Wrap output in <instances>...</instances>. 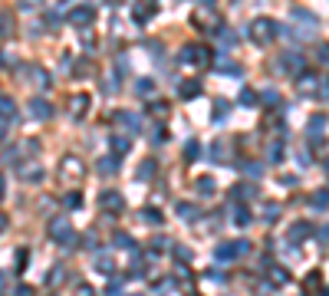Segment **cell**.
<instances>
[{
	"label": "cell",
	"instance_id": "6da1fadb",
	"mask_svg": "<svg viewBox=\"0 0 329 296\" xmlns=\"http://www.w3.org/2000/svg\"><path fill=\"white\" fill-rule=\"evenodd\" d=\"M274 33H276V23L274 20H253L250 23V40H253V43H260V46L270 43V40H274Z\"/></svg>",
	"mask_w": 329,
	"mask_h": 296
},
{
	"label": "cell",
	"instance_id": "7a4b0ae2",
	"mask_svg": "<svg viewBox=\"0 0 329 296\" xmlns=\"http://www.w3.org/2000/svg\"><path fill=\"white\" fill-rule=\"evenodd\" d=\"M247 250H250L247 241H230V243H220L218 250H214V257H218V260H237V257H244Z\"/></svg>",
	"mask_w": 329,
	"mask_h": 296
},
{
	"label": "cell",
	"instance_id": "3957f363",
	"mask_svg": "<svg viewBox=\"0 0 329 296\" xmlns=\"http://www.w3.org/2000/svg\"><path fill=\"white\" fill-rule=\"evenodd\" d=\"M50 237H53V241H59V243H76L69 220H53V224H50Z\"/></svg>",
	"mask_w": 329,
	"mask_h": 296
},
{
	"label": "cell",
	"instance_id": "277c9868",
	"mask_svg": "<svg viewBox=\"0 0 329 296\" xmlns=\"http://www.w3.org/2000/svg\"><path fill=\"white\" fill-rule=\"evenodd\" d=\"M27 115H30V119H50V115H53V106H50L46 99H30V102H27Z\"/></svg>",
	"mask_w": 329,
	"mask_h": 296
},
{
	"label": "cell",
	"instance_id": "5b68a950",
	"mask_svg": "<svg viewBox=\"0 0 329 296\" xmlns=\"http://www.w3.org/2000/svg\"><path fill=\"white\" fill-rule=\"evenodd\" d=\"M69 20L76 23V27H89V23L96 20V10H92V7H89V3H79L76 10L69 13Z\"/></svg>",
	"mask_w": 329,
	"mask_h": 296
},
{
	"label": "cell",
	"instance_id": "8992f818",
	"mask_svg": "<svg viewBox=\"0 0 329 296\" xmlns=\"http://www.w3.org/2000/svg\"><path fill=\"white\" fill-rule=\"evenodd\" d=\"M115 125L125 132H138L142 129V119L135 115V112H115Z\"/></svg>",
	"mask_w": 329,
	"mask_h": 296
},
{
	"label": "cell",
	"instance_id": "52a82bcc",
	"mask_svg": "<svg viewBox=\"0 0 329 296\" xmlns=\"http://www.w3.org/2000/svg\"><path fill=\"white\" fill-rule=\"evenodd\" d=\"M99 204H102V211H122V194L119 191H102Z\"/></svg>",
	"mask_w": 329,
	"mask_h": 296
},
{
	"label": "cell",
	"instance_id": "ba28073f",
	"mask_svg": "<svg viewBox=\"0 0 329 296\" xmlns=\"http://www.w3.org/2000/svg\"><path fill=\"white\" fill-rule=\"evenodd\" d=\"M89 109V96H73L69 99V112H73V119H82V112Z\"/></svg>",
	"mask_w": 329,
	"mask_h": 296
},
{
	"label": "cell",
	"instance_id": "9c48e42d",
	"mask_svg": "<svg viewBox=\"0 0 329 296\" xmlns=\"http://www.w3.org/2000/svg\"><path fill=\"white\" fill-rule=\"evenodd\" d=\"M0 119H3V122L17 119V102H13V99H7V96L0 99Z\"/></svg>",
	"mask_w": 329,
	"mask_h": 296
},
{
	"label": "cell",
	"instance_id": "30bf717a",
	"mask_svg": "<svg viewBox=\"0 0 329 296\" xmlns=\"http://www.w3.org/2000/svg\"><path fill=\"white\" fill-rule=\"evenodd\" d=\"M280 63H283V69H286V73H293V76H296V73H300V69H303V59H300V56H290V53H283V56H280Z\"/></svg>",
	"mask_w": 329,
	"mask_h": 296
},
{
	"label": "cell",
	"instance_id": "8fae6325",
	"mask_svg": "<svg viewBox=\"0 0 329 296\" xmlns=\"http://www.w3.org/2000/svg\"><path fill=\"white\" fill-rule=\"evenodd\" d=\"M197 92H201V82H197V79H188V82L178 86V96H181V99H194Z\"/></svg>",
	"mask_w": 329,
	"mask_h": 296
},
{
	"label": "cell",
	"instance_id": "7c38bea8",
	"mask_svg": "<svg viewBox=\"0 0 329 296\" xmlns=\"http://www.w3.org/2000/svg\"><path fill=\"white\" fill-rule=\"evenodd\" d=\"M138 217H142V224H162V211L142 208V211H138Z\"/></svg>",
	"mask_w": 329,
	"mask_h": 296
},
{
	"label": "cell",
	"instance_id": "4fadbf2b",
	"mask_svg": "<svg viewBox=\"0 0 329 296\" xmlns=\"http://www.w3.org/2000/svg\"><path fill=\"white\" fill-rule=\"evenodd\" d=\"M96 270H102L106 276H112V270H115V263H112V257H106V253H99V257H96Z\"/></svg>",
	"mask_w": 329,
	"mask_h": 296
},
{
	"label": "cell",
	"instance_id": "5bb4252c",
	"mask_svg": "<svg viewBox=\"0 0 329 296\" xmlns=\"http://www.w3.org/2000/svg\"><path fill=\"white\" fill-rule=\"evenodd\" d=\"M115 171H119L115 158H99V175H115Z\"/></svg>",
	"mask_w": 329,
	"mask_h": 296
},
{
	"label": "cell",
	"instance_id": "9a60e30c",
	"mask_svg": "<svg viewBox=\"0 0 329 296\" xmlns=\"http://www.w3.org/2000/svg\"><path fill=\"white\" fill-rule=\"evenodd\" d=\"M13 33V17L10 13H0V40H7Z\"/></svg>",
	"mask_w": 329,
	"mask_h": 296
},
{
	"label": "cell",
	"instance_id": "2e32d148",
	"mask_svg": "<svg viewBox=\"0 0 329 296\" xmlns=\"http://www.w3.org/2000/svg\"><path fill=\"white\" fill-rule=\"evenodd\" d=\"M309 224H293V227H290V234H286V237H290V241H303V237H306L309 234Z\"/></svg>",
	"mask_w": 329,
	"mask_h": 296
},
{
	"label": "cell",
	"instance_id": "e0dca14e",
	"mask_svg": "<svg viewBox=\"0 0 329 296\" xmlns=\"http://www.w3.org/2000/svg\"><path fill=\"white\" fill-rule=\"evenodd\" d=\"M234 224H237V227H247V224H250V211L244 208H234Z\"/></svg>",
	"mask_w": 329,
	"mask_h": 296
},
{
	"label": "cell",
	"instance_id": "ac0fdd59",
	"mask_svg": "<svg viewBox=\"0 0 329 296\" xmlns=\"http://www.w3.org/2000/svg\"><path fill=\"white\" fill-rule=\"evenodd\" d=\"M129 148H132V142L125 138V135H115V138H112V152H115V155H125Z\"/></svg>",
	"mask_w": 329,
	"mask_h": 296
},
{
	"label": "cell",
	"instance_id": "d6986e66",
	"mask_svg": "<svg viewBox=\"0 0 329 296\" xmlns=\"http://www.w3.org/2000/svg\"><path fill=\"white\" fill-rule=\"evenodd\" d=\"M178 217L194 220V217H197V208H194V204H185V201H181V204H178Z\"/></svg>",
	"mask_w": 329,
	"mask_h": 296
},
{
	"label": "cell",
	"instance_id": "ffe728a7",
	"mask_svg": "<svg viewBox=\"0 0 329 296\" xmlns=\"http://www.w3.org/2000/svg\"><path fill=\"white\" fill-rule=\"evenodd\" d=\"M211 158H214V161H224V158H227V145L214 142V145H211Z\"/></svg>",
	"mask_w": 329,
	"mask_h": 296
},
{
	"label": "cell",
	"instance_id": "44dd1931",
	"mask_svg": "<svg viewBox=\"0 0 329 296\" xmlns=\"http://www.w3.org/2000/svg\"><path fill=\"white\" fill-rule=\"evenodd\" d=\"M194 188H197V191H201L204 197H208V194H214V181H211V178H197V181H194Z\"/></svg>",
	"mask_w": 329,
	"mask_h": 296
},
{
	"label": "cell",
	"instance_id": "7402d4cb",
	"mask_svg": "<svg viewBox=\"0 0 329 296\" xmlns=\"http://www.w3.org/2000/svg\"><path fill=\"white\" fill-rule=\"evenodd\" d=\"M115 247H122V250H135V241H132L129 234H122L119 230V234H115Z\"/></svg>",
	"mask_w": 329,
	"mask_h": 296
},
{
	"label": "cell",
	"instance_id": "603a6c76",
	"mask_svg": "<svg viewBox=\"0 0 329 296\" xmlns=\"http://www.w3.org/2000/svg\"><path fill=\"white\" fill-rule=\"evenodd\" d=\"M152 89H155L152 79H138V82H135V92H138V96H152Z\"/></svg>",
	"mask_w": 329,
	"mask_h": 296
},
{
	"label": "cell",
	"instance_id": "cb8c5ba5",
	"mask_svg": "<svg viewBox=\"0 0 329 296\" xmlns=\"http://www.w3.org/2000/svg\"><path fill=\"white\" fill-rule=\"evenodd\" d=\"M152 175H155V161L148 158V161H142V168H138V178H142V181H148Z\"/></svg>",
	"mask_w": 329,
	"mask_h": 296
},
{
	"label": "cell",
	"instance_id": "d4e9b609",
	"mask_svg": "<svg viewBox=\"0 0 329 296\" xmlns=\"http://www.w3.org/2000/svg\"><path fill=\"white\" fill-rule=\"evenodd\" d=\"M263 217H267V224H274V220L280 217V204H267V208H263Z\"/></svg>",
	"mask_w": 329,
	"mask_h": 296
},
{
	"label": "cell",
	"instance_id": "484cf974",
	"mask_svg": "<svg viewBox=\"0 0 329 296\" xmlns=\"http://www.w3.org/2000/svg\"><path fill=\"white\" fill-rule=\"evenodd\" d=\"M66 208H82V194L69 191V194H66Z\"/></svg>",
	"mask_w": 329,
	"mask_h": 296
},
{
	"label": "cell",
	"instance_id": "4316f807",
	"mask_svg": "<svg viewBox=\"0 0 329 296\" xmlns=\"http://www.w3.org/2000/svg\"><path fill=\"white\" fill-rule=\"evenodd\" d=\"M309 204H313V208L316 211H323L329 204V197H326V191H319V197H309Z\"/></svg>",
	"mask_w": 329,
	"mask_h": 296
},
{
	"label": "cell",
	"instance_id": "83f0119b",
	"mask_svg": "<svg viewBox=\"0 0 329 296\" xmlns=\"http://www.w3.org/2000/svg\"><path fill=\"white\" fill-rule=\"evenodd\" d=\"M214 119H218V122L227 119V102H214Z\"/></svg>",
	"mask_w": 329,
	"mask_h": 296
},
{
	"label": "cell",
	"instance_id": "f1b7e54d",
	"mask_svg": "<svg viewBox=\"0 0 329 296\" xmlns=\"http://www.w3.org/2000/svg\"><path fill=\"white\" fill-rule=\"evenodd\" d=\"M197 152H201V148H197V142H188V145H185V158H188V161H194Z\"/></svg>",
	"mask_w": 329,
	"mask_h": 296
},
{
	"label": "cell",
	"instance_id": "f546056e",
	"mask_svg": "<svg viewBox=\"0 0 329 296\" xmlns=\"http://www.w3.org/2000/svg\"><path fill=\"white\" fill-rule=\"evenodd\" d=\"M263 102H267V106H276V102H280V92H276V89H267V92H263Z\"/></svg>",
	"mask_w": 329,
	"mask_h": 296
},
{
	"label": "cell",
	"instance_id": "4dcf8cb0",
	"mask_svg": "<svg viewBox=\"0 0 329 296\" xmlns=\"http://www.w3.org/2000/svg\"><path fill=\"white\" fill-rule=\"evenodd\" d=\"M20 175H23V181H43V171H36V168H33V171H27V168H23Z\"/></svg>",
	"mask_w": 329,
	"mask_h": 296
},
{
	"label": "cell",
	"instance_id": "1f68e13d",
	"mask_svg": "<svg viewBox=\"0 0 329 296\" xmlns=\"http://www.w3.org/2000/svg\"><path fill=\"white\" fill-rule=\"evenodd\" d=\"M43 0H20V10H40Z\"/></svg>",
	"mask_w": 329,
	"mask_h": 296
},
{
	"label": "cell",
	"instance_id": "d6a6232c",
	"mask_svg": "<svg viewBox=\"0 0 329 296\" xmlns=\"http://www.w3.org/2000/svg\"><path fill=\"white\" fill-rule=\"evenodd\" d=\"M46 283H50V286L63 283V270H50V276H46Z\"/></svg>",
	"mask_w": 329,
	"mask_h": 296
},
{
	"label": "cell",
	"instance_id": "836d02e7",
	"mask_svg": "<svg viewBox=\"0 0 329 296\" xmlns=\"http://www.w3.org/2000/svg\"><path fill=\"white\" fill-rule=\"evenodd\" d=\"M253 102H257V96H253L250 89H244L241 92V106H253Z\"/></svg>",
	"mask_w": 329,
	"mask_h": 296
},
{
	"label": "cell",
	"instance_id": "e575fe53",
	"mask_svg": "<svg viewBox=\"0 0 329 296\" xmlns=\"http://www.w3.org/2000/svg\"><path fill=\"white\" fill-rule=\"evenodd\" d=\"M152 145H164V129H152Z\"/></svg>",
	"mask_w": 329,
	"mask_h": 296
},
{
	"label": "cell",
	"instance_id": "d590c367",
	"mask_svg": "<svg viewBox=\"0 0 329 296\" xmlns=\"http://www.w3.org/2000/svg\"><path fill=\"white\" fill-rule=\"evenodd\" d=\"M300 86H303V92H309V89L316 86V79H313V76H303V79H300Z\"/></svg>",
	"mask_w": 329,
	"mask_h": 296
},
{
	"label": "cell",
	"instance_id": "8d00e7d4",
	"mask_svg": "<svg viewBox=\"0 0 329 296\" xmlns=\"http://www.w3.org/2000/svg\"><path fill=\"white\" fill-rule=\"evenodd\" d=\"M323 125H326V119L319 115V119H313V122H309V132H319V129H323Z\"/></svg>",
	"mask_w": 329,
	"mask_h": 296
},
{
	"label": "cell",
	"instance_id": "74e56055",
	"mask_svg": "<svg viewBox=\"0 0 329 296\" xmlns=\"http://www.w3.org/2000/svg\"><path fill=\"white\" fill-rule=\"evenodd\" d=\"M274 283H286V270L276 267V270H274Z\"/></svg>",
	"mask_w": 329,
	"mask_h": 296
},
{
	"label": "cell",
	"instance_id": "f35d334b",
	"mask_svg": "<svg viewBox=\"0 0 329 296\" xmlns=\"http://www.w3.org/2000/svg\"><path fill=\"white\" fill-rule=\"evenodd\" d=\"M244 171H247L250 178H257V175H260V164H244Z\"/></svg>",
	"mask_w": 329,
	"mask_h": 296
},
{
	"label": "cell",
	"instance_id": "ab89813d",
	"mask_svg": "<svg viewBox=\"0 0 329 296\" xmlns=\"http://www.w3.org/2000/svg\"><path fill=\"white\" fill-rule=\"evenodd\" d=\"M76 296H96V293H92L86 283H79V286H76Z\"/></svg>",
	"mask_w": 329,
	"mask_h": 296
},
{
	"label": "cell",
	"instance_id": "60d3db41",
	"mask_svg": "<svg viewBox=\"0 0 329 296\" xmlns=\"http://www.w3.org/2000/svg\"><path fill=\"white\" fill-rule=\"evenodd\" d=\"M175 257H178V260H191V250H185V247H178V250H175Z\"/></svg>",
	"mask_w": 329,
	"mask_h": 296
},
{
	"label": "cell",
	"instance_id": "b9f144b4",
	"mask_svg": "<svg viewBox=\"0 0 329 296\" xmlns=\"http://www.w3.org/2000/svg\"><path fill=\"white\" fill-rule=\"evenodd\" d=\"M27 260H30V253H27V250H17V267H23Z\"/></svg>",
	"mask_w": 329,
	"mask_h": 296
},
{
	"label": "cell",
	"instance_id": "7bdbcfd3",
	"mask_svg": "<svg viewBox=\"0 0 329 296\" xmlns=\"http://www.w3.org/2000/svg\"><path fill=\"white\" fill-rule=\"evenodd\" d=\"M17 296H33V290H30V286H20V290H17Z\"/></svg>",
	"mask_w": 329,
	"mask_h": 296
},
{
	"label": "cell",
	"instance_id": "ee69618b",
	"mask_svg": "<svg viewBox=\"0 0 329 296\" xmlns=\"http://www.w3.org/2000/svg\"><path fill=\"white\" fill-rule=\"evenodd\" d=\"M3 227H7V217H3V214H0V230H3Z\"/></svg>",
	"mask_w": 329,
	"mask_h": 296
},
{
	"label": "cell",
	"instance_id": "f6af8a7d",
	"mask_svg": "<svg viewBox=\"0 0 329 296\" xmlns=\"http://www.w3.org/2000/svg\"><path fill=\"white\" fill-rule=\"evenodd\" d=\"M3 191H7V185H3V178H0V197H3Z\"/></svg>",
	"mask_w": 329,
	"mask_h": 296
},
{
	"label": "cell",
	"instance_id": "bcb514c9",
	"mask_svg": "<svg viewBox=\"0 0 329 296\" xmlns=\"http://www.w3.org/2000/svg\"><path fill=\"white\" fill-rule=\"evenodd\" d=\"M3 132H7V129H3V122H0V142H3Z\"/></svg>",
	"mask_w": 329,
	"mask_h": 296
},
{
	"label": "cell",
	"instance_id": "7dc6e473",
	"mask_svg": "<svg viewBox=\"0 0 329 296\" xmlns=\"http://www.w3.org/2000/svg\"><path fill=\"white\" fill-rule=\"evenodd\" d=\"M201 3H214V0H201Z\"/></svg>",
	"mask_w": 329,
	"mask_h": 296
},
{
	"label": "cell",
	"instance_id": "c3c4849f",
	"mask_svg": "<svg viewBox=\"0 0 329 296\" xmlns=\"http://www.w3.org/2000/svg\"><path fill=\"white\" fill-rule=\"evenodd\" d=\"M0 286H3V273H0Z\"/></svg>",
	"mask_w": 329,
	"mask_h": 296
},
{
	"label": "cell",
	"instance_id": "681fc988",
	"mask_svg": "<svg viewBox=\"0 0 329 296\" xmlns=\"http://www.w3.org/2000/svg\"><path fill=\"white\" fill-rule=\"evenodd\" d=\"M109 3H115V0H109Z\"/></svg>",
	"mask_w": 329,
	"mask_h": 296
},
{
	"label": "cell",
	"instance_id": "f907efd6",
	"mask_svg": "<svg viewBox=\"0 0 329 296\" xmlns=\"http://www.w3.org/2000/svg\"><path fill=\"white\" fill-rule=\"evenodd\" d=\"M326 296H329V290H326Z\"/></svg>",
	"mask_w": 329,
	"mask_h": 296
},
{
	"label": "cell",
	"instance_id": "816d5d0a",
	"mask_svg": "<svg viewBox=\"0 0 329 296\" xmlns=\"http://www.w3.org/2000/svg\"><path fill=\"white\" fill-rule=\"evenodd\" d=\"M326 168H329V161H326Z\"/></svg>",
	"mask_w": 329,
	"mask_h": 296
}]
</instances>
